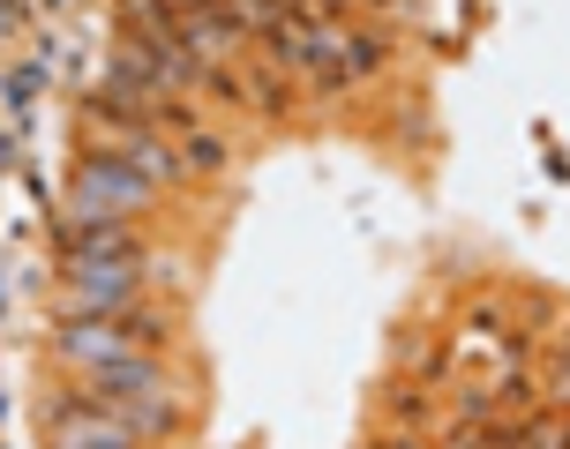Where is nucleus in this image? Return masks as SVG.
<instances>
[{"mask_svg":"<svg viewBox=\"0 0 570 449\" xmlns=\"http://www.w3.org/2000/svg\"><path fill=\"white\" fill-rule=\"evenodd\" d=\"M226 166H233V150L218 136H203V128H196V136H188V172H226Z\"/></svg>","mask_w":570,"mask_h":449,"instance_id":"11","label":"nucleus"},{"mask_svg":"<svg viewBox=\"0 0 570 449\" xmlns=\"http://www.w3.org/2000/svg\"><path fill=\"white\" fill-rule=\"evenodd\" d=\"M375 449H428V442H413V435H405V442H375Z\"/></svg>","mask_w":570,"mask_h":449,"instance_id":"16","label":"nucleus"},{"mask_svg":"<svg viewBox=\"0 0 570 449\" xmlns=\"http://www.w3.org/2000/svg\"><path fill=\"white\" fill-rule=\"evenodd\" d=\"M323 60H338L345 83H361V76H375V68H383V30H353V38H338Z\"/></svg>","mask_w":570,"mask_h":449,"instance_id":"10","label":"nucleus"},{"mask_svg":"<svg viewBox=\"0 0 570 449\" xmlns=\"http://www.w3.org/2000/svg\"><path fill=\"white\" fill-rule=\"evenodd\" d=\"M142 262H150V255H120V262H68V278H76L68 315H128V308H136Z\"/></svg>","mask_w":570,"mask_h":449,"instance_id":"2","label":"nucleus"},{"mask_svg":"<svg viewBox=\"0 0 570 449\" xmlns=\"http://www.w3.org/2000/svg\"><path fill=\"white\" fill-rule=\"evenodd\" d=\"M158 390V367L150 360H106V367H90V405H128V397H150Z\"/></svg>","mask_w":570,"mask_h":449,"instance_id":"6","label":"nucleus"},{"mask_svg":"<svg viewBox=\"0 0 570 449\" xmlns=\"http://www.w3.org/2000/svg\"><path fill=\"white\" fill-rule=\"evenodd\" d=\"M180 46H188L203 68H218L226 53H240V46H248V23L233 16L226 0H210V8H188V16H180Z\"/></svg>","mask_w":570,"mask_h":449,"instance_id":"3","label":"nucleus"},{"mask_svg":"<svg viewBox=\"0 0 570 449\" xmlns=\"http://www.w3.org/2000/svg\"><path fill=\"white\" fill-rule=\"evenodd\" d=\"M120 255H142L136 232L120 218H83L76 210V218L60 225V262H120Z\"/></svg>","mask_w":570,"mask_h":449,"instance_id":"4","label":"nucleus"},{"mask_svg":"<svg viewBox=\"0 0 570 449\" xmlns=\"http://www.w3.org/2000/svg\"><path fill=\"white\" fill-rule=\"evenodd\" d=\"M556 397H570V337L556 345Z\"/></svg>","mask_w":570,"mask_h":449,"instance_id":"14","label":"nucleus"},{"mask_svg":"<svg viewBox=\"0 0 570 449\" xmlns=\"http://www.w3.org/2000/svg\"><path fill=\"white\" fill-rule=\"evenodd\" d=\"M60 352L76 367L128 360V330H120V322H98V315H68V322H60Z\"/></svg>","mask_w":570,"mask_h":449,"instance_id":"5","label":"nucleus"},{"mask_svg":"<svg viewBox=\"0 0 570 449\" xmlns=\"http://www.w3.org/2000/svg\"><path fill=\"white\" fill-rule=\"evenodd\" d=\"M120 158H128V166H136L150 188H166V180H188V158H180V150H166V142H150V136H136L128 150H120Z\"/></svg>","mask_w":570,"mask_h":449,"instance_id":"9","label":"nucleus"},{"mask_svg":"<svg viewBox=\"0 0 570 449\" xmlns=\"http://www.w3.org/2000/svg\"><path fill=\"white\" fill-rule=\"evenodd\" d=\"M150 128H180V136H196V112H188V106H173V98H166V106H158V120H150Z\"/></svg>","mask_w":570,"mask_h":449,"instance_id":"13","label":"nucleus"},{"mask_svg":"<svg viewBox=\"0 0 570 449\" xmlns=\"http://www.w3.org/2000/svg\"><path fill=\"white\" fill-rule=\"evenodd\" d=\"M150 202H158V188H150L128 158H114V150L76 166V210H83V218H136Z\"/></svg>","mask_w":570,"mask_h":449,"instance_id":"1","label":"nucleus"},{"mask_svg":"<svg viewBox=\"0 0 570 449\" xmlns=\"http://www.w3.org/2000/svg\"><path fill=\"white\" fill-rule=\"evenodd\" d=\"M120 30L142 46H166V38H180V8L173 0H120Z\"/></svg>","mask_w":570,"mask_h":449,"instance_id":"7","label":"nucleus"},{"mask_svg":"<svg viewBox=\"0 0 570 449\" xmlns=\"http://www.w3.org/2000/svg\"><path fill=\"white\" fill-rule=\"evenodd\" d=\"M451 449H495V442H488V435H458Z\"/></svg>","mask_w":570,"mask_h":449,"instance_id":"15","label":"nucleus"},{"mask_svg":"<svg viewBox=\"0 0 570 449\" xmlns=\"http://www.w3.org/2000/svg\"><path fill=\"white\" fill-rule=\"evenodd\" d=\"M315 8H345V0H315Z\"/></svg>","mask_w":570,"mask_h":449,"instance_id":"17","label":"nucleus"},{"mask_svg":"<svg viewBox=\"0 0 570 449\" xmlns=\"http://www.w3.org/2000/svg\"><path fill=\"white\" fill-rule=\"evenodd\" d=\"M248 98H256V112H285V83H278V76H256Z\"/></svg>","mask_w":570,"mask_h":449,"instance_id":"12","label":"nucleus"},{"mask_svg":"<svg viewBox=\"0 0 570 449\" xmlns=\"http://www.w3.org/2000/svg\"><path fill=\"white\" fill-rule=\"evenodd\" d=\"M98 412H114L128 435H166L173 420H180V405H173L166 390H150V397H128V405H98Z\"/></svg>","mask_w":570,"mask_h":449,"instance_id":"8","label":"nucleus"}]
</instances>
